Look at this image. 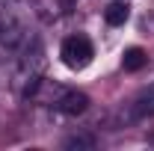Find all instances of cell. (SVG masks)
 <instances>
[{"label": "cell", "mask_w": 154, "mask_h": 151, "mask_svg": "<svg viewBox=\"0 0 154 151\" xmlns=\"http://www.w3.org/2000/svg\"><path fill=\"white\" fill-rule=\"evenodd\" d=\"M42 80H45V51H42V45L36 39L24 54H18V65L12 71V89H15L18 98L30 101Z\"/></svg>", "instance_id": "6da1fadb"}, {"label": "cell", "mask_w": 154, "mask_h": 151, "mask_svg": "<svg viewBox=\"0 0 154 151\" xmlns=\"http://www.w3.org/2000/svg\"><path fill=\"white\" fill-rule=\"evenodd\" d=\"M36 42V36L30 33L27 21L21 18L15 9H6L0 15V48L9 54H24L30 45Z\"/></svg>", "instance_id": "7a4b0ae2"}, {"label": "cell", "mask_w": 154, "mask_h": 151, "mask_svg": "<svg viewBox=\"0 0 154 151\" xmlns=\"http://www.w3.org/2000/svg\"><path fill=\"white\" fill-rule=\"evenodd\" d=\"M59 59H62V65L71 68V71H83V68H89L92 59H95V45H92V39L83 36V33H71V36H65V39H62V45H59Z\"/></svg>", "instance_id": "3957f363"}, {"label": "cell", "mask_w": 154, "mask_h": 151, "mask_svg": "<svg viewBox=\"0 0 154 151\" xmlns=\"http://www.w3.org/2000/svg\"><path fill=\"white\" fill-rule=\"evenodd\" d=\"M151 116H154V83L145 86V89H139V92L125 104V110H122V119H125V122H145V119H151Z\"/></svg>", "instance_id": "277c9868"}, {"label": "cell", "mask_w": 154, "mask_h": 151, "mask_svg": "<svg viewBox=\"0 0 154 151\" xmlns=\"http://www.w3.org/2000/svg\"><path fill=\"white\" fill-rule=\"evenodd\" d=\"M54 110H59L62 116H83L89 110V95L80 92V89H65V86H62Z\"/></svg>", "instance_id": "5b68a950"}, {"label": "cell", "mask_w": 154, "mask_h": 151, "mask_svg": "<svg viewBox=\"0 0 154 151\" xmlns=\"http://www.w3.org/2000/svg\"><path fill=\"white\" fill-rule=\"evenodd\" d=\"M128 18H131V3L128 0H110L104 6V21L110 27H125Z\"/></svg>", "instance_id": "8992f818"}, {"label": "cell", "mask_w": 154, "mask_h": 151, "mask_svg": "<svg viewBox=\"0 0 154 151\" xmlns=\"http://www.w3.org/2000/svg\"><path fill=\"white\" fill-rule=\"evenodd\" d=\"M145 65H148V51H142L139 45L128 48V51L122 54V68H125V71H139V68H145Z\"/></svg>", "instance_id": "52a82bcc"}, {"label": "cell", "mask_w": 154, "mask_h": 151, "mask_svg": "<svg viewBox=\"0 0 154 151\" xmlns=\"http://www.w3.org/2000/svg\"><path fill=\"white\" fill-rule=\"evenodd\" d=\"M65 148H95V136L92 133H74L62 142Z\"/></svg>", "instance_id": "ba28073f"}, {"label": "cell", "mask_w": 154, "mask_h": 151, "mask_svg": "<svg viewBox=\"0 0 154 151\" xmlns=\"http://www.w3.org/2000/svg\"><path fill=\"white\" fill-rule=\"evenodd\" d=\"M142 30H148V33H154V6L148 9V15L142 18Z\"/></svg>", "instance_id": "9c48e42d"}, {"label": "cell", "mask_w": 154, "mask_h": 151, "mask_svg": "<svg viewBox=\"0 0 154 151\" xmlns=\"http://www.w3.org/2000/svg\"><path fill=\"white\" fill-rule=\"evenodd\" d=\"M74 3H77V0H59V9H62V12H68Z\"/></svg>", "instance_id": "30bf717a"}]
</instances>
